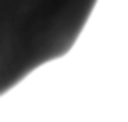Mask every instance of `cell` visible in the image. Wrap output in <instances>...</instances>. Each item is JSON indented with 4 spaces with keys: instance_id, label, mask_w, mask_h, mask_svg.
Here are the masks:
<instances>
[{
    "instance_id": "obj_1",
    "label": "cell",
    "mask_w": 128,
    "mask_h": 122,
    "mask_svg": "<svg viewBox=\"0 0 128 122\" xmlns=\"http://www.w3.org/2000/svg\"><path fill=\"white\" fill-rule=\"evenodd\" d=\"M98 0H4L0 8V96L64 56Z\"/></svg>"
},
{
    "instance_id": "obj_2",
    "label": "cell",
    "mask_w": 128,
    "mask_h": 122,
    "mask_svg": "<svg viewBox=\"0 0 128 122\" xmlns=\"http://www.w3.org/2000/svg\"><path fill=\"white\" fill-rule=\"evenodd\" d=\"M2 2H4V0H0V8H2Z\"/></svg>"
}]
</instances>
